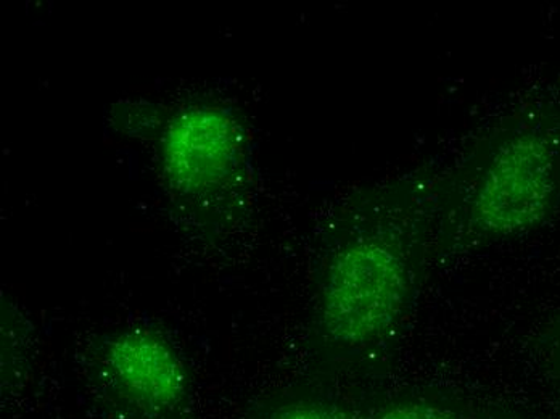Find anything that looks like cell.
<instances>
[{
  "mask_svg": "<svg viewBox=\"0 0 560 419\" xmlns=\"http://www.w3.org/2000/svg\"><path fill=\"white\" fill-rule=\"evenodd\" d=\"M408 294L405 264L392 247L361 241L338 254L327 275L323 323L341 344L369 342L401 313Z\"/></svg>",
  "mask_w": 560,
  "mask_h": 419,
  "instance_id": "obj_1",
  "label": "cell"
},
{
  "mask_svg": "<svg viewBox=\"0 0 560 419\" xmlns=\"http://www.w3.org/2000/svg\"><path fill=\"white\" fill-rule=\"evenodd\" d=\"M558 189L551 146L536 135L505 142L478 186L474 211L491 233L512 234L541 223Z\"/></svg>",
  "mask_w": 560,
  "mask_h": 419,
  "instance_id": "obj_2",
  "label": "cell"
},
{
  "mask_svg": "<svg viewBox=\"0 0 560 419\" xmlns=\"http://www.w3.org/2000/svg\"><path fill=\"white\" fill-rule=\"evenodd\" d=\"M241 152V126L229 112L192 107L171 123L163 139V166L176 189L203 193L231 178Z\"/></svg>",
  "mask_w": 560,
  "mask_h": 419,
  "instance_id": "obj_3",
  "label": "cell"
},
{
  "mask_svg": "<svg viewBox=\"0 0 560 419\" xmlns=\"http://www.w3.org/2000/svg\"><path fill=\"white\" fill-rule=\"evenodd\" d=\"M107 361L119 387L143 407L166 410L186 394L183 364L153 334H122L113 340Z\"/></svg>",
  "mask_w": 560,
  "mask_h": 419,
  "instance_id": "obj_4",
  "label": "cell"
},
{
  "mask_svg": "<svg viewBox=\"0 0 560 419\" xmlns=\"http://www.w3.org/2000/svg\"><path fill=\"white\" fill-rule=\"evenodd\" d=\"M378 419H451L443 411L435 410L432 407L423 405H402V407L392 408L387 414Z\"/></svg>",
  "mask_w": 560,
  "mask_h": 419,
  "instance_id": "obj_5",
  "label": "cell"
},
{
  "mask_svg": "<svg viewBox=\"0 0 560 419\" xmlns=\"http://www.w3.org/2000/svg\"><path fill=\"white\" fill-rule=\"evenodd\" d=\"M282 419H329L324 415L313 414V411H299V414L287 415Z\"/></svg>",
  "mask_w": 560,
  "mask_h": 419,
  "instance_id": "obj_6",
  "label": "cell"
}]
</instances>
